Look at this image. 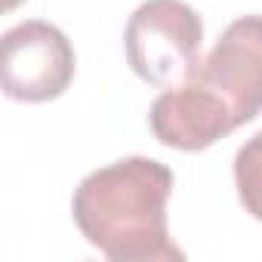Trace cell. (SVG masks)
Returning a JSON list of instances; mask_svg holds the SVG:
<instances>
[{
  "label": "cell",
  "instance_id": "cell-3",
  "mask_svg": "<svg viewBox=\"0 0 262 262\" xmlns=\"http://www.w3.org/2000/svg\"><path fill=\"white\" fill-rule=\"evenodd\" d=\"M185 80L198 83L234 129L253 120L262 111V16L231 22Z\"/></svg>",
  "mask_w": 262,
  "mask_h": 262
},
{
  "label": "cell",
  "instance_id": "cell-2",
  "mask_svg": "<svg viewBox=\"0 0 262 262\" xmlns=\"http://www.w3.org/2000/svg\"><path fill=\"white\" fill-rule=\"evenodd\" d=\"M204 22L182 0H145L126 22V62L145 83L173 86L201 62Z\"/></svg>",
  "mask_w": 262,
  "mask_h": 262
},
{
  "label": "cell",
  "instance_id": "cell-4",
  "mask_svg": "<svg viewBox=\"0 0 262 262\" xmlns=\"http://www.w3.org/2000/svg\"><path fill=\"white\" fill-rule=\"evenodd\" d=\"M0 80L4 93L16 102L59 99L74 77V50L65 31L50 22L31 19L4 34Z\"/></svg>",
  "mask_w": 262,
  "mask_h": 262
},
{
  "label": "cell",
  "instance_id": "cell-6",
  "mask_svg": "<svg viewBox=\"0 0 262 262\" xmlns=\"http://www.w3.org/2000/svg\"><path fill=\"white\" fill-rule=\"evenodd\" d=\"M16 4H19V0H4V10H13Z\"/></svg>",
  "mask_w": 262,
  "mask_h": 262
},
{
  "label": "cell",
  "instance_id": "cell-1",
  "mask_svg": "<svg viewBox=\"0 0 262 262\" xmlns=\"http://www.w3.org/2000/svg\"><path fill=\"white\" fill-rule=\"evenodd\" d=\"M173 170L151 158H120L93 170L74 191L71 213L86 237L111 262H182L170 241L167 201Z\"/></svg>",
  "mask_w": 262,
  "mask_h": 262
},
{
  "label": "cell",
  "instance_id": "cell-5",
  "mask_svg": "<svg viewBox=\"0 0 262 262\" xmlns=\"http://www.w3.org/2000/svg\"><path fill=\"white\" fill-rule=\"evenodd\" d=\"M234 182L244 210L262 222V129L241 145L234 158Z\"/></svg>",
  "mask_w": 262,
  "mask_h": 262
}]
</instances>
